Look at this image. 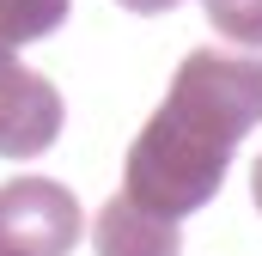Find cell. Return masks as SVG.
<instances>
[{
	"mask_svg": "<svg viewBox=\"0 0 262 256\" xmlns=\"http://www.w3.org/2000/svg\"><path fill=\"white\" fill-rule=\"evenodd\" d=\"M61 92L25 61L0 55V159H37L61 134Z\"/></svg>",
	"mask_w": 262,
	"mask_h": 256,
	"instance_id": "3",
	"label": "cell"
},
{
	"mask_svg": "<svg viewBox=\"0 0 262 256\" xmlns=\"http://www.w3.org/2000/svg\"><path fill=\"white\" fill-rule=\"evenodd\" d=\"M207 25L238 43V49H262V0H201Z\"/></svg>",
	"mask_w": 262,
	"mask_h": 256,
	"instance_id": "6",
	"label": "cell"
},
{
	"mask_svg": "<svg viewBox=\"0 0 262 256\" xmlns=\"http://www.w3.org/2000/svg\"><path fill=\"white\" fill-rule=\"evenodd\" d=\"M61 18H67V0H0V55L61 31Z\"/></svg>",
	"mask_w": 262,
	"mask_h": 256,
	"instance_id": "5",
	"label": "cell"
},
{
	"mask_svg": "<svg viewBox=\"0 0 262 256\" xmlns=\"http://www.w3.org/2000/svg\"><path fill=\"white\" fill-rule=\"evenodd\" d=\"M92 250H98V256H177V250H183V238H177L171 220L140 214L134 201L116 195V201L92 220Z\"/></svg>",
	"mask_w": 262,
	"mask_h": 256,
	"instance_id": "4",
	"label": "cell"
},
{
	"mask_svg": "<svg viewBox=\"0 0 262 256\" xmlns=\"http://www.w3.org/2000/svg\"><path fill=\"white\" fill-rule=\"evenodd\" d=\"M256 122H262V61L189 49L171 79V98L128 146L122 201L177 226L183 214H195L220 195L238 140Z\"/></svg>",
	"mask_w": 262,
	"mask_h": 256,
	"instance_id": "1",
	"label": "cell"
},
{
	"mask_svg": "<svg viewBox=\"0 0 262 256\" xmlns=\"http://www.w3.org/2000/svg\"><path fill=\"white\" fill-rule=\"evenodd\" d=\"M85 214L55 177L0 183V256H73Z\"/></svg>",
	"mask_w": 262,
	"mask_h": 256,
	"instance_id": "2",
	"label": "cell"
},
{
	"mask_svg": "<svg viewBox=\"0 0 262 256\" xmlns=\"http://www.w3.org/2000/svg\"><path fill=\"white\" fill-rule=\"evenodd\" d=\"M250 195H256V207H262V159H256V171H250Z\"/></svg>",
	"mask_w": 262,
	"mask_h": 256,
	"instance_id": "8",
	"label": "cell"
},
{
	"mask_svg": "<svg viewBox=\"0 0 262 256\" xmlns=\"http://www.w3.org/2000/svg\"><path fill=\"white\" fill-rule=\"evenodd\" d=\"M122 6H128V12H171L177 0H122Z\"/></svg>",
	"mask_w": 262,
	"mask_h": 256,
	"instance_id": "7",
	"label": "cell"
}]
</instances>
